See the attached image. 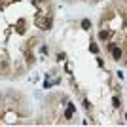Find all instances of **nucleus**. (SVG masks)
<instances>
[{
    "mask_svg": "<svg viewBox=\"0 0 127 127\" xmlns=\"http://www.w3.org/2000/svg\"><path fill=\"white\" fill-rule=\"evenodd\" d=\"M112 102H114V106H120V99H118V97H114Z\"/></svg>",
    "mask_w": 127,
    "mask_h": 127,
    "instance_id": "obj_4",
    "label": "nucleus"
},
{
    "mask_svg": "<svg viewBox=\"0 0 127 127\" xmlns=\"http://www.w3.org/2000/svg\"><path fill=\"white\" fill-rule=\"evenodd\" d=\"M89 50H91L93 53H97V51H99V48H97V46H95V44H93V46H91V48H89Z\"/></svg>",
    "mask_w": 127,
    "mask_h": 127,
    "instance_id": "obj_5",
    "label": "nucleus"
},
{
    "mask_svg": "<svg viewBox=\"0 0 127 127\" xmlns=\"http://www.w3.org/2000/svg\"><path fill=\"white\" fill-rule=\"evenodd\" d=\"M82 27H84V28H89V27H91L89 19H84V21H82Z\"/></svg>",
    "mask_w": 127,
    "mask_h": 127,
    "instance_id": "obj_3",
    "label": "nucleus"
},
{
    "mask_svg": "<svg viewBox=\"0 0 127 127\" xmlns=\"http://www.w3.org/2000/svg\"><path fill=\"white\" fill-rule=\"evenodd\" d=\"M72 114H74V106L68 104V108H66V114H64V116H66V118H72Z\"/></svg>",
    "mask_w": 127,
    "mask_h": 127,
    "instance_id": "obj_2",
    "label": "nucleus"
},
{
    "mask_svg": "<svg viewBox=\"0 0 127 127\" xmlns=\"http://www.w3.org/2000/svg\"><path fill=\"white\" fill-rule=\"evenodd\" d=\"M112 48V55H114V59H120L121 57V50L120 48H116V46H110Z\"/></svg>",
    "mask_w": 127,
    "mask_h": 127,
    "instance_id": "obj_1",
    "label": "nucleus"
}]
</instances>
